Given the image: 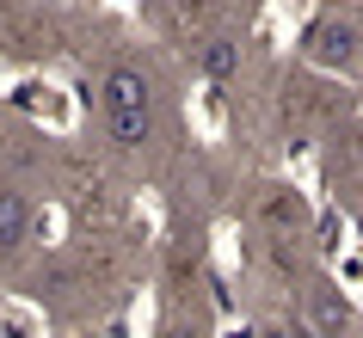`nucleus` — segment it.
<instances>
[{
    "mask_svg": "<svg viewBox=\"0 0 363 338\" xmlns=\"http://www.w3.org/2000/svg\"><path fill=\"white\" fill-rule=\"evenodd\" d=\"M314 326H326V332H333V326H345V308L333 295H314Z\"/></svg>",
    "mask_w": 363,
    "mask_h": 338,
    "instance_id": "obj_6",
    "label": "nucleus"
},
{
    "mask_svg": "<svg viewBox=\"0 0 363 338\" xmlns=\"http://www.w3.org/2000/svg\"><path fill=\"white\" fill-rule=\"evenodd\" d=\"M105 123H111L117 148H148L154 135V98L142 68H111L105 74Z\"/></svg>",
    "mask_w": 363,
    "mask_h": 338,
    "instance_id": "obj_1",
    "label": "nucleus"
},
{
    "mask_svg": "<svg viewBox=\"0 0 363 338\" xmlns=\"http://www.w3.org/2000/svg\"><path fill=\"white\" fill-rule=\"evenodd\" d=\"M197 68H203L210 80H234L240 74V43L234 38H203L197 43Z\"/></svg>",
    "mask_w": 363,
    "mask_h": 338,
    "instance_id": "obj_3",
    "label": "nucleus"
},
{
    "mask_svg": "<svg viewBox=\"0 0 363 338\" xmlns=\"http://www.w3.org/2000/svg\"><path fill=\"white\" fill-rule=\"evenodd\" d=\"M302 56L314 62V68H326V74H351V68H357V56H363L357 25H351V19H320L314 31H308Z\"/></svg>",
    "mask_w": 363,
    "mask_h": 338,
    "instance_id": "obj_2",
    "label": "nucleus"
},
{
    "mask_svg": "<svg viewBox=\"0 0 363 338\" xmlns=\"http://www.w3.org/2000/svg\"><path fill=\"white\" fill-rule=\"evenodd\" d=\"M25 240V197L13 185H0V252H13Z\"/></svg>",
    "mask_w": 363,
    "mask_h": 338,
    "instance_id": "obj_4",
    "label": "nucleus"
},
{
    "mask_svg": "<svg viewBox=\"0 0 363 338\" xmlns=\"http://www.w3.org/2000/svg\"><path fill=\"white\" fill-rule=\"evenodd\" d=\"M259 215H265V222L277 227V234H284V227H296V222H302V203H296V197H289L284 185H271L265 197H259Z\"/></svg>",
    "mask_w": 363,
    "mask_h": 338,
    "instance_id": "obj_5",
    "label": "nucleus"
}]
</instances>
